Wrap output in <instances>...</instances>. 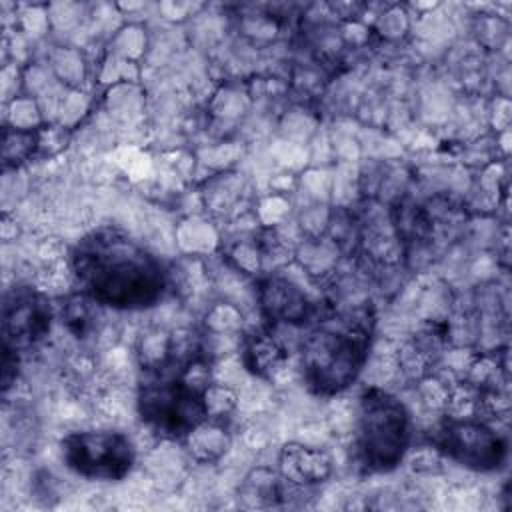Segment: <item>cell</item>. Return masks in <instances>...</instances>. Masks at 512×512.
<instances>
[{
    "label": "cell",
    "mask_w": 512,
    "mask_h": 512,
    "mask_svg": "<svg viewBox=\"0 0 512 512\" xmlns=\"http://www.w3.org/2000/svg\"><path fill=\"white\" fill-rule=\"evenodd\" d=\"M70 266L80 292L112 310H146L158 304L168 288L162 262L120 228L102 226L82 236Z\"/></svg>",
    "instance_id": "1"
},
{
    "label": "cell",
    "mask_w": 512,
    "mask_h": 512,
    "mask_svg": "<svg viewBox=\"0 0 512 512\" xmlns=\"http://www.w3.org/2000/svg\"><path fill=\"white\" fill-rule=\"evenodd\" d=\"M136 408L140 420L166 440H186L208 418L210 362L194 342L166 340L162 352L144 364Z\"/></svg>",
    "instance_id": "2"
},
{
    "label": "cell",
    "mask_w": 512,
    "mask_h": 512,
    "mask_svg": "<svg viewBox=\"0 0 512 512\" xmlns=\"http://www.w3.org/2000/svg\"><path fill=\"white\" fill-rule=\"evenodd\" d=\"M372 338L368 310L318 322L302 340V376L318 396L346 390L360 374Z\"/></svg>",
    "instance_id": "3"
},
{
    "label": "cell",
    "mask_w": 512,
    "mask_h": 512,
    "mask_svg": "<svg viewBox=\"0 0 512 512\" xmlns=\"http://www.w3.org/2000/svg\"><path fill=\"white\" fill-rule=\"evenodd\" d=\"M412 440L410 412L402 400L382 388H366L356 404L354 456L368 474L394 470Z\"/></svg>",
    "instance_id": "4"
},
{
    "label": "cell",
    "mask_w": 512,
    "mask_h": 512,
    "mask_svg": "<svg viewBox=\"0 0 512 512\" xmlns=\"http://www.w3.org/2000/svg\"><path fill=\"white\" fill-rule=\"evenodd\" d=\"M60 446L64 464L86 480L118 482L136 462L132 440L118 430L70 432Z\"/></svg>",
    "instance_id": "5"
},
{
    "label": "cell",
    "mask_w": 512,
    "mask_h": 512,
    "mask_svg": "<svg viewBox=\"0 0 512 512\" xmlns=\"http://www.w3.org/2000/svg\"><path fill=\"white\" fill-rule=\"evenodd\" d=\"M436 444L450 460L474 472L498 470L508 456L506 440L486 422L472 418H454L442 424Z\"/></svg>",
    "instance_id": "6"
},
{
    "label": "cell",
    "mask_w": 512,
    "mask_h": 512,
    "mask_svg": "<svg viewBox=\"0 0 512 512\" xmlns=\"http://www.w3.org/2000/svg\"><path fill=\"white\" fill-rule=\"evenodd\" d=\"M52 306L30 286H12L2 300V346L24 352L38 346L50 332Z\"/></svg>",
    "instance_id": "7"
},
{
    "label": "cell",
    "mask_w": 512,
    "mask_h": 512,
    "mask_svg": "<svg viewBox=\"0 0 512 512\" xmlns=\"http://www.w3.org/2000/svg\"><path fill=\"white\" fill-rule=\"evenodd\" d=\"M334 464L324 448L286 442L276 460V472L292 488H314L332 476Z\"/></svg>",
    "instance_id": "8"
},
{
    "label": "cell",
    "mask_w": 512,
    "mask_h": 512,
    "mask_svg": "<svg viewBox=\"0 0 512 512\" xmlns=\"http://www.w3.org/2000/svg\"><path fill=\"white\" fill-rule=\"evenodd\" d=\"M262 314L274 324H304L312 316L306 292L282 276H268L256 290Z\"/></svg>",
    "instance_id": "9"
},
{
    "label": "cell",
    "mask_w": 512,
    "mask_h": 512,
    "mask_svg": "<svg viewBox=\"0 0 512 512\" xmlns=\"http://www.w3.org/2000/svg\"><path fill=\"white\" fill-rule=\"evenodd\" d=\"M288 360L284 344L270 332H254L242 348V362L248 372L260 378H272Z\"/></svg>",
    "instance_id": "10"
},
{
    "label": "cell",
    "mask_w": 512,
    "mask_h": 512,
    "mask_svg": "<svg viewBox=\"0 0 512 512\" xmlns=\"http://www.w3.org/2000/svg\"><path fill=\"white\" fill-rule=\"evenodd\" d=\"M38 134L34 130L24 128H6L2 140V158L4 164H20L24 162L36 148Z\"/></svg>",
    "instance_id": "11"
},
{
    "label": "cell",
    "mask_w": 512,
    "mask_h": 512,
    "mask_svg": "<svg viewBox=\"0 0 512 512\" xmlns=\"http://www.w3.org/2000/svg\"><path fill=\"white\" fill-rule=\"evenodd\" d=\"M96 302L92 298H88L84 292H80L78 296H72L66 300L64 308H62V316L64 322L68 326V330L72 334H76L78 338L84 336L90 328H92V306Z\"/></svg>",
    "instance_id": "12"
},
{
    "label": "cell",
    "mask_w": 512,
    "mask_h": 512,
    "mask_svg": "<svg viewBox=\"0 0 512 512\" xmlns=\"http://www.w3.org/2000/svg\"><path fill=\"white\" fill-rule=\"evenodd\" d=\"M18 372V352L2 346V388L8 390Z\"/></svg>",
    "instance_id": "13"
}]
</instances>
